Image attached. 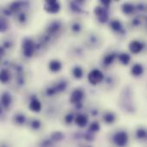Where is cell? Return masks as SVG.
Instances as JSON below:
<instances>
[{
	"instance_id": "cell-1",
	"label": "cell",
	"mask_w": 147,
	"mask_h": 147,
	"mask_svg": "<svg viewBox=\"0 0 147 147\" xmlns=\"http://www.w3.org/2000/svg\"><path fill=\"white\" fill-rule=\"evenodd\" d=\"M22 47L23 55L25 57H27V58L32 57L34 54L35 51H36V45H35V43L31 39H28V38H26V39L23 40Z\"/></svg>"
},
{
	"instance_id": "cell-2",
	"label": "cell",
	"mask_w": 147,
	"mask_h": 147,
	"mask_svg": "<svg viewBox=\"0 0 147 147\" xmlns=\"http://www.w3.org/2000/svg\"><path fill=\"white\" fill-rule=\"evenodd\" d=\"M114 143L118 147H124L127 145L128 142V134L125 131L117 132L113 137Z\"/></svg>"
},
{
	"instance_id": "cell-3",
	"label": "cell",
	"mask_w": 147,
	"mask_h": 147,
	"mask_svg": "<svg viewBox=\"0 0 147 147\" xmlns=\"http://www.w3.org/2000/svg\"><path fill=\"white\" fill-rule=\"evenodd\" d=\"M103 78H104L103 73L97 69L92 70L88 75V80L93 85H96V84H100L103 80Z\"/></svg>"
},
{
	"instance_id": "cell-4",
	"label": "cell",
	"mask_w": 147,
	"mask_h": 147,
	"mask_svg": "<svg viewBox=\"0 0 147 147\" xmlns=\"http://www.w3.org/2000/svg\"><path fill=\"white\" fill-rule=\"evenodd\" d=\"M66 87H67V83L65 81H62L60 83H58L56 85L47 89L46 93H47V96H53V95H55L57 93L64 91L66 89Z\"/></svg>"
},
{
	"instance_id": "cell-5",
	"label": "cell",
	"mask_w": 147,
	"mask_h": 147,
	"mask_svg": "<svg viewBox=\"0 0 147 147\" xmlns=\"http://www.w3.org/2000/svg\"><path fill=\"white\" fill-rule=\"evenodd\" d=\"M95 14L96 15L98 20L100 22L104 23L107 22L109 20V12L107 8L102 7V6H97L95 9Z\"/></svg>"
},
{
	"instance_id": "cell-6",
	"label": "cell",
	"mask_w": 147,
	"mask_h": 147,
	"mask_svg": "<svg viewBox=\"0 0 147 147\" xmlns=\"http://www.w3.org/2000/svg\"><path fill=\"white\" fill-rule=\"evenodd\" d=\"M45 9L48 12V13H52V14H55L58 13L60 9V5L59 3L55 1V0H50V1H46L45 3Z\"/></svg>"
},
{
	"instance_id": "cell-7",
	"label": "cell",
	"mask_w": 147,
	"mask_h": 147,
	"mask_svg": "<svg viewBox=\"0 0 147 147\" xmlns=\"http://www.w3.org/2000/svg\"><path fill=\"white\" fill-rule=\"evenodd\" d=\"M12 103V96L9 92L4 91L2 93L0 96V105L3 108V109H8Z\"/></svg>"
},
{
	"instance_id": "cell-8",
	"label": "cell",
	"mask_w": 147,
	"mask_h": 147,
	"mask_svg": "<svg viewBox=\"0 0 147 147\" xmlns=\"http://www.w3.org/2000/svg\"><path fill=\"white\" fill-rule=\"evenodd\" d=\"M84 92L82 90L77 89L74 91H72L71 96H70V102L73 104H78L84 98Z\"/></svg>"
},
{
	"instance_id": "cell-9",
	"label": "cell",
	"mask_w": 147,
	"mask_h": 147,
	"mask_svg": "<svg viewBox=\"0 0 147 147\" xmlns=\"http://www.w3.org/2000/svg\"><path fill=\"white\" fill-rule=\"evenodd\" d=\"M144 43H142L140 40H132L129 44V49L134 54L140 53L144 49Z\"/></svg>"
},
{
	"instance_id": "cell-10",
	"label": "cell",
	"mask_w": 147,
	"mask_h": 147,
	"mask_svg": "<svg viewBox=\"0 0 147 147\" xmlns=\"http://www.w3.org/2000/svg\"><path fill=\"white\" fill-rule=\"evenodd\" d=\"M28 108L33 112H37L38 113L41 109V103H40V102L35 96H33L30 99V102H29Z\"/></svg>"
},
{
	"instance_id": "cell-11",
	"label": "cell",
	"mask_w": 147,
	"mask_h": 147,
	"mask_svg": "<svg viewBox=\"0 0 147 147\" xmlns=\"http://www.w3.org/2000/svg\"><path fill=\"white\" fill-rule=\"evenodd\" d=\"M75 123L79 127H84L88 123V116L84 114H79L75 118Z\"/></svg>"
},
{
	"instance_id": "cell-12",
	"label": "cell",
	"mask_w": 147,
	"mask_h": 147,
	"mask_svg": "<svg viewBox=\"0 0 147 147\" xmlns=\"http://www.w3.org/2000/svg\"><path fill=\"white\" fill-rule=\"evenodd\" d=\"M10 72L8 69L0 70V83L7 84L10 80Z\"/></svg>"
},
{
	"instance_id": "cell-13",
	"label": "cell",
	"mask_w": 147,
	"mask_h": 147,
	"mask_svg": "<svg viewBox=\"0 0 147 147\" xmlns=\"http://www.w3.org/2000/svg\"><path fill=\"white\" fill-rule=\"evenodd\" d=\"M49 70L53 72H57L59 71L62 68V64L60 63V61L57 60V59H53L52 61L49 62Z\"/></svg>"
},
{
	"instance_id": "cell-14",
	"label": "cell",
	"mask_w": 147,
	"mask_h": 147,
	"mask_svg": "<svg viewBox=\"0 0 147 147\" xmlns=\"http://www.w3.org/2000/svg\"><path fill=\"white\" fill-rule=\"evenodd\" d=\"M143 72H144V68H143L142 65H140V64H135L132 67L131 73L135 77L141 76L143 74Z\"/></svg>"
},
{
	"instance_id": "cell-15",
	"label": "cell",
	"mask_w": 147,
	"mask_h": 147,
	"mask_svg": "<svg viewBox=\"0 0 147 147\" xmlns=\"http://www.w3.org/2000/svg\"><path fill=\"white\" fill-rule=\"evenodd\" d=\"M8 29L9 22L7 19L3 15H0V33H5Z\"/></svg>"
},
{
	"instance_id": "cell-16",
	"label": "cell",
	"mask_w": 147,
	"mask_h": 147,
	"mask_svg": "<svg viewBox=\"0 0 147 147\" xmlns=\"http://www.w3.org/2000/svg\"><path fill=\"white\" fill-rule=\"evenodd\" d=\"M23 6V3L22 2H13L12 3H10V5L9 6V9L10 10V12H16L17 13L18 11H20L22 9Z\"/></svg>"
},
{
	"instance_id": "cell-17",
	"label": "cell",
	"mask_w": 147,
	"mask_h": 147,
	"mask_svg": "<svg viewBox=\"0 0 147 147\" xmlns=\"http://www.w3.org/2000/svg\"><path fill=\"white\" fill-rule=\"evenodd\" d=\"M134 10V5L130 3H126L122 5V11L126 15H130Z\"/></svg>"
},
{
	"instance_id": "cell-18",
	"label": "cell",
	"mask_w": 147,
	"mask_h": 147,
	"mask_svg": "<svg viewBox=\"0 0 147 147\" xmlns=\"http://www.w3.org/2000/svg\"><path fill=\"white\" fill-rule=\"evenodd\" d=\"M25 121H26V117H25L24 115H22L21 113H18V114L15 115V116H14V122L16 124L21 126V125H23L25 123Z\"/></svg>"
},
{
	"instance_id": "cell-19",
	"label": "cell",
	"mask_w": 147,
	"mask_h": 147,
	"mask_svg": "<svg viewBox=\"0 0 147 147\" xmlns=\"http://www.w3.org/2000/svg\"><path fill=\"white\" fill-rule=\"evenodd\" d=\"M60 26H61V24H60L59 22H52V23L49 25V27H48V28H47V32H48L49 34L56 33V32L60 28Z\"/></svg>"
},
{
	"instance_id": "cell-20",
	"label": "cell",
	"mask_w": 147,
	"mask_h": 147,
	"mask_svg": "<svg viewBox=\"0 0 147 147\" xmlns=\"http://www.w3.org/2000/svg\"><path fill=\"white\" fill-rule=\"evenodd\" d=\"M115 57H116V54H115V53H110L107 54V55L104 57V59H103V64L106 65H111V64L114 62Z\"/></svg>"
},
{
	"instance_id": "cell-21",
	"label": "cell",
	"mask_w": 147,
	"mask_h": 147,
	"mask_svg": "<svg viewBox=\"0 0 147 147\" xmlns=\"http://www.w3.org/2000/svg\"><path fill=\"white\" fill-rule=\"evenodd\" d=\"M103 121L107 123V124H112L115 122V115L114 113L111 112H108L103 115Z\"/></svg>"
},
{
	"instance_id": "cell-22",
	"label": "cell",
	"mask_w": 147,
	"mask_h": 147,
	"mask_svg": "<svg viewBox=\"0 0 147 147\" xmlns=\"http://www.w3.org/2000/svg\"><path fill=\"white\" fill-rule=\"evenodd\" d=\"M110 27H111V28H112L113 30L118 31V32L122 31V29H123L122 24H121V22L118 21V20H113V21L110 22Z\"/></svg>"
},
{
	"instance_id": "cell-23",
	"label": "cell",
	"mask_w": 147,
	"mask_h": 147,
	"mask_svg": "<svg viewBox=\"0 0 147 147\" xmlns=\"http://www.w3.org/2000/svg\"><path fill=\"white\" fill-rule=\"evenodd\" d=\"M119 58V60L123 64V65H128L130 60H131V58H130V55L126 53H121L119 54L118 56Z\"/></svg>"
},
{
	"instance_id": "cell-24",
	"label": "cell",
	"mask_w": 147,
	"mask_h": 147,
	"mask_svg": "<svg viewBox=\"0 0 147 147\" xmlns=\"http://www.w3.org/2000/svg\"><path fill=\"white\" fill-rule=\"evenodd\" d=\"M72 73H73V76L75 77V78L80 79V78H82V77L84 75V71L80 66H76L73 68Z\"/></svg>"
},
{
	"instance_id": "cell-25",
	"label": "cell",
	"mask_w": 147,
	"mask_h": 147,
	"mask_svg": "<svg viewBox=\"0 0 147 147\" xmlns=\"http://www.w3.org/2000/svg\"><path fill=\"white\" fill-rule=\"evenodd\" d=\"M100 130V125L98 122H93L90 124V127H89V133L90 134H93V133H96Z\"/></svg>"
},
{
	"instance_id": "cell-26",
	"label": "cell",
	"mask_w": 147,
	"mask_h": 147,
	"mask_svg": "<svg viewBox=\"0 0 147 147\" xmlns=\"http://www.w3.org/2000/svg\"><path fill=\"white\" fill-rule=\"evenodd\" d=\"M136 135H137V138L138 139H140V140H145L146 138V131L144 128H140V129L137 130Z\"/></svg>"
},
{
	"instance_id": "cell-27",
	"label": "cell",
	"mask_w": 147,
	"mask_h": 147,
	"mask_svg": "<svg viewBox=\"0 0 147 147\" xmlns=\"http://www.w3.org/2000/svg\"><path fill=\"white\" fill-rule=\"evenodd\" d=\"M40 126H41V123H40V121H39V120H33L31 122H30V127L33 128V129H34V130H38L40 127Z\"/></svg>"
},
{
	"instance_id": "cell-28",
	"label": "cell",
	"mask_w": 147,
	"mask_h": 147,
	"mask_svg": "<svg viewBox=\"0 0 147 147\" xmlns=\"http://www.w3.org/2000/svg\"><path fill=\"white\" fill-rule=\"evenodd\" d=\"M63 137H64V135H63L61 133H59V132H55V133L53 134L52 136H51V138H52L53 140H57V141L61 140L63 139Z\"/></svg>"
},
{
	"instance_id": "cell-29",
	"label": "cell",
	"mask_w": 147,
	"mask_h": 147,
	"mask_svg": "<svg viewBox=\"0 0 147 147\" xmlns=\"http://www.w3.org/2000/svg\"><path fill=\"white\" fill-rule=\"evenodd\" d=\"M71 9L75 12H81L82 11V9L79 7V5L78 4V3H75V2H72L71 3Z\"/></svg>"
},
{
	"instance_id": "cell-30",
	"label": "cell",
	"mask_w": 147,
	"mask_h": 147,
	"mask_svg": "<svg viewBox=\"0 0 147 147\" xmlns=\"http://www.w3.org/2000/svg\"><path fill=\"white\" fill-rule=\"evenodd\" d=\"M18 21L22 23H23L27 21V16L24 12H22L18 15Z\"/></svg>"
},
{
	"instance_id": "cell-31",
	"label": "cell",
	"mask_w": 147,
	"mask_h": 147,
	"mask_svg": "<svg viewBox=\"0 0 147 147\" xmlns=\"http://www.w3.org/2000/svg\"><path fill=\"white\" fill-rule=\"evenodd\" d=\"M74 117H73V115L72 114H68L65 117V121L67 123V124H70L72 122Z\"/></svg>"
},
{
	"instance_id": "cell-32",
	"label": "cell",
	"mask_w": 147,
	"mask_h": 147,
	"mask_svg": "<svg viewBox=\"0 0 147 147\" xmlns=\"http://www.w3.org/2000/svg\"><path fill=\"white\" fill-rule=\"evenodd\" d=\"M71 28H72V30H73L74 32H79V31L81 30V26H80V24H79V23L75 22V23H73V24H72Z\"/></svg>"
},
{
	"instance_id": "cell-33",
	"label": "cell",
	"mask_w": 147,
	"mask_h": 147,
	"mask_svg": "<svg viewBox=\"0 0 147 147\" xmlns=\"http://www.w3.org/2000/svg\"><path fill=\"white\" fill-rule=\"evenodd\" d=\"M101 3H102V4L103 5V7L106 8V7H109V5L111 3V1H109V0H106V1L101 0Z\"/></svg>"
},
{
	"instance_id": "cell-34",
	"label": "cell",
	"mask_w": 147,
	"mask_h": 147,
	"mask_svg": "<svg viewBox=\"0 0 147 147\" xmlns=\"http://www.w3.org/2000/svg\"><path fill=\"white\" fill-rule=\"evenodd\" d=\"M51 141L50 140H45L42 144V147H51Z\"/></svg>"
},
{
	"instance_id": "cell-35",
	"label": "cell",
	"mask_w": 147,
	"mask_h": 147,
	"mask_svg": "<svg viewBox=\"0 0 147 147\" xmlns=\"http://www.w3.org/2000/svg\"><path fill=\"white\" fill-rule=\"evenodd\" d=\"M3 54H4V49L3 48V47L0 46V59L3 56Z\"/></svg>"
},
{
	"instance_id": "cell-36",
	"label": "cell",
	"mask_w": 147,
	"mask_h": 147,
	"mask_svg": "<svg viewBox=\"0 0 147 147\" xmlns=\"http://www.w3.org/2000/svg\"><path fill=\"white\" fill-rule=\"evenodd\" d=\"M3 110H4V109H3V108L0 105V116H1V115H3Z\"/></svg>"
},
{
	"instance_id": "cell-37",
	"label": "cell",
	"mask_w": 147,
	"mask_h": 147,
	"mask_svg": "<svg viewBox=\"0 0 147 147\" xmlns=\"http://www.w3.org/2000/svg\"><path fill=\"white\" fill-rule=\"evenodd\" d=\"M88 147H91V146H88Z\"/></svg>"
}]
</instances>
